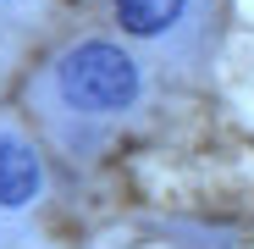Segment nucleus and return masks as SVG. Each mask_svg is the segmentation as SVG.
<instances>
[{
    "label": "nucleus",
    "instance_id": "f257e3e1",
    "mask_svg": "<svg viewBox=\"0 0 254 249\" xmlns=\"http://www.w3.org/2000/svg\"><path fill=\"white\" fill-rule=\"evenodd\" d=\"M56 89L72 111H94V116H111V111H127L138 100V61L127 56L122 45H105V39H83L72 45L56 67Z\"/></svg>",
    "mask_w": 254,
    "mask_h": 249
},
{
    "label": "nucleus",
    "instance_id": "f03ea898",
    "mask_svg": "<svg viewBox=\"0 0 254 249\" xmlns=\"http://www.w3.org/2000/svg\"><path fill=\"white\" fill-rule=\"evenodd\" d=\"M39 183H45V172H39V155L11 139V133H0V205L6 211H17V205H28L39 194Z\"/></svg>",
    "mask_w": 254,
    "mask_h": 249
},
{
    "label": "nucleus",
    "instance_id": "7ed1b4c3",
    "mask_svg": "<svg viewBox=\"0 0 254 249\" xmlns=\"http://www.w3.org/2000/svg\"><path fill=\"white\" fill-rule=\"evenodd\" d=\"M183 6L188 0H116V22L127 33H138V39H155L183 17Z\"/></svg>",
    "mask_w": 254,
    "mask_h": 249
}]
</instances>
